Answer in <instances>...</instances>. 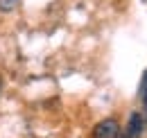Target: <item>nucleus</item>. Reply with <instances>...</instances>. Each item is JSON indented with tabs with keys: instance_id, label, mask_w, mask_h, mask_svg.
<instances>
[{
	"instance_id": "f257e3e1",
	"label": "nucleus",
	"mask_w": 147,
	"mask_h": 138,
	"mask_svg": "<svg viewBox=\"0 0 147 138\" xmlns=\"http://www.w3.org/2000/svg\"><path fill=\"white\" fill-rule=\"evenodd\" d=\"M120 134V129H118V122L107 118V120H102L95 129H93V138H118Z\"/></svg>"
},
{
	"instance_id": "f03ea898",
	"label": "nucleus",
	"mask_w": 147,
	"mask_h": 138,
	"mask_svg": "<svg viewBox=\"0 0 147 138\" xmlns=\"http://www.w3.org/2000/svg\"><path fill=\"white\" fill-rule=\"evenodd\" d=\"M127 134H129L131 138H138L140 134H143V116H140V113H131Z\"/></svg>"
},
{
	"instance_id": "7ed1b4c3",
	"label": "nucleus",
	"mask_w": 147,
	"mask_h": 138,
	"mask_svg": "<svg viewBox=\"0 0 147 138\" xmlns=\"http://www.w3.org/2000/svg\"><path fill=\"white\" fill-rule=\"evenodd\" d=\"M18 5V0H0V12H11Z\"/></svg>"
},
{
	"instance_id": "20e7f679",
	"label": "nucleus",
	"mask_w": 147,
	"mask_h": 138,
	"mask_svg": "<svg viewBox=\"0 0 147 138\" xmlns=\"http://www.w3.org/2000/svg\"><path fill=\"white\" fill-rule=\"evenodd\" d=\"M118 138H131L129 134H118Z\"/></svg>"
},
{
	"instance_id": "39448f33",
	"label": "nucleus",
	"mask_w": 147,
	"mask_h": 138,
	"mask_svg": "<svg viewBox=\"0 0 147 138\" xmlns=\"http://www.w3.org/2000/svg\"><path fill=\"white\" fill-rule=\"evenodd\" d=\"M143 97H145V104H147V88H143Z\"/></svg>"
}]
</instances>
